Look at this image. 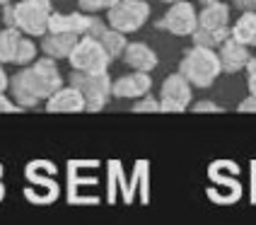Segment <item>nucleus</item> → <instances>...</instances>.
<instances>
[{"mask_svg":"<svg viewBox=\"0 0 256 225\" xmlns=\"http://www.w3.org/2000/svg\"><path fill=\"white\" fill-rule=\"evenodd\" d=\"M150 20V5L145 0H116L106 10V25L121 34H133Z\"/></svg>","mask_w":256,"mask_h":225,"instance_id":"obj_6","label":"nucleus"},{"mask_svg":"<svg viewBox=\"0 0 256 225\" xmlns=\"http://www.w3.org/2000/svg\"><path fill=\"white\" fill-rule=\"evenodd\" d=\"M232 5L237 8V10H256V0H232Z\"/></svg>","mask_w":256,"mask_h":225,"instance_id":"obj_26","label":"nucleus"},{"mask_svg":"<svg viewBox=\"0 0 256 225\" xmlns=\"http://www.w3.org/2000/svg\"><path fill=\"white\" fill-rule=\"evenodd\" d=\"M92 25V13H51L48 17V32H70L82 37Z\"/></svg>","mask_w":256,"mask_h":225,"instance_id":"obj_14","label":"nucleus"},{"mask_svg":"<svg viewBox=\"0 0 256 225\" xmlns=\"http://www.w3.org/2000/svg\"><path fill=\"white\" fill-rule=\"evenodd\" d=\"M68 61H70L72 71H80V73H102V71H109V66H112V58L104 51V46L97 39L87 37V34H82L75 42Z\"/></svg>","mask_w":256,"mask_h":225,"instance_id":"obj_7","label":"nucleus"},{"mask_svg":"<svg viewBox=\"0 0 256 225\" xmlns=\"http://www.w3.org/2000/svg\"><path fill=\"white\" fill-rule=\"evenodd\" d=\"M8 85H10V78H8V73H5L2 63H0V92H5V90H8Z\"/></svg>","mask_w":256,"mask_h":225,"instance_id":"obj_27","label":"nucleus"},{"mask_svg":"<svg viewBox=\"0 0 256 225\" xmlns=\"http://www.w3.org/2000/svg\"><path fill=\"white\" fill-rule=\"evenodd\" d=\"M230 37L244 46H256V10H244L234 25H230Z\"/></svg>","mask_w":256,"mask_h":225,"instance_id":"obj_17","label":"nucleus"},{"mask_svg":"<svg viewBox=\"0 0 256 225\" xmlns=\"http://www.w3.org/2000/svg\"><path fill=\"white\" fill-rule=\"evenodd\" d=\"M36 54H39V49H36V44H34V39L32 37H27V34H22V39H20V44H17V51H14V66H27V63H32L34 58H36Z\"/></svg>","mask_w":256,"mask_h":225,"instance_id":"obj_19","label":"nucleus"},{"mask_svg":"<svg viewBox=\"0 0 256 225\" xmlns=\"http://www.w3.org/2000/svg\"><path fill=\"white\" fill-rule=\"evenodd\" d=\"M198 25V13L188 0H176L170 3V10L157 20V29H164L174 37H191Z\"/></svg>","mask_w":256,"mask_h":225,"instance_id":"obj_9","label":"nucleus"},{"mask_svg":"<svg viewBox=\"0 0 256 225\" xmlns=\"http://www.w3.org/2000/svg\"><path fill=\"white\" fill-rule=\"evenodd\" d=\"M215 51H218V58H220L222 73L244 71V66H246V61H249V46L240 44L237 39H232V37H228Z\"/></svg>","mask_w":256,"mask_h":225,"instance_id":"obj_12","label":"nucleus"},{"mask_svg":"<svg viewBox=\"0 0 256 225\" xmlns=\"http://www.w3.org/2000/svg\"><path fill=\"white\" fill-rule=\"evenodd\" d=\"M121 58H124V63L130 71H142V73H152L157 68V63H160L157 54L142 42H128Z\"/></svg>","mask_w":256,"mask_h":225,"instance_id":"obj_13","label":"nucleus"},{"mask_svg":"<svg viewBox=\"0 0 256 225\" xmlns=\"http://www.w3.org/2000/svg\"><path fill=\"white\" fill-rule=\"evenodd\" d=\"M244 71H246V87H249V95L256 97V56H249Z\"/></svg>","mask_w":256,"mask_h":225,"instance_id":"obj_22","label":"nucleus"},{"mask_svg":"<svg viewBox=\"0 0 256 225\" xmlns=\"http://www.w3.org/2000/svg\"><path fill=\"white\" fill-rule=\"evenodd\" d=\"M162 3H176V0H162Z\"/></svg>","mask_w":256,"mask_h":225,"instance_id":"obj_30","label":"nucleus"},{"mask_svg":"<svg viewBox=\"0 0 256 225\" xmlns=\"http://www.w3.org/2000/svg\"><path fill=\"white\" fill-rule=\"evenodd\" d=\"M116 0H78V5H80V10L82 13H106L112 5H114Z\"/></svg>","mask_w":256,"mask_h":225,"instance_id":"obj_20","label":"nucleus"},{"mask_svg":"<svg viewBox=\"0 0 256 225\" xmlns=\"http://www.w3.org/2000/svg\"><path fill=\"white\" fill-rule=\"evenodd\" d=\"M179 73L184 75L194 87H210V85L220 78V58H218V51L215 49H208V46H198L194 44L191 49H186L184 56H182V63H179Z\"/></svg>","mask_w":256,"mask_h":225,"instance_id":"obj_3","label":"nucleus"},{"mask_svg":"<svg viewBox=\"0 0 256 225\" xmlns=\"http://www.w3.org/2000/svg\"><path fill=\"white\" fill-rule=\"evenodd\" d=\"M200 3H203V5H206V3H215V0H200Z\"/></svg>","mask_w":256,"mask_h":225,"instance_id":"obj_29","label":"nucleus"},{"mask_svg":"<svg viewBox=\"0 0 256 225\" xmlns=\"http://www.w3.org/2000/svg\"><path fill=\"white\" fill-rule=\"evenodd\" d=\"M157 99H160V112H186L194 99V85L176 71L164 78Z\"/></svg>","mask_w":256,"mask_h":225,"instance_id":"obj_8","label":"nucleus"},{"mask_svg":"<svg viewBox=\"0 0 256 225\" xmlns=\"http://www.w3.org/2000/svg\"><path fill=\"white\" fill-rule=\"evenodd\" d=\"M70 85L80 90L85 99V112H102L112 99V75L106 71L102 73H80L72 71Z\"/></svg>","mask_w":256,"mask_h":225,"instance_id":"obj_5","label":"nucleus"},{"mask_svg":"<svg viewBox=\"0 0 256 225\" xmlns=\"http://www.w3.org/2000/svg\"><path fill=\"white\" fill-rule=\"evenodd\" d=\"M87 37L97 39V42L104 46V51L109 54L112 61L121 58V54H124V49H126V44H128L126 34H121V32L112 29L104 20H100V17H92V25H90V29H87Z\"/></svg>","mask_w":256,"mask_h":225,"instance_id":"obj_11","label":"nucleus"},{"mask_svg":"<svg viewBox=\"0 0 256 225\" xmlns=\"http://www.w3.org/2000/svg\"><path fill=\"white\" fill-rule=\"evenodd\" d=\"M133 112H160V99L148 92L133 102Z\"/></svg>","mask_w":256,"mask_h":225,"instance_id":"obj_21","label":"nucleus"},{"mask_svg":"<svg viewBox=\"0 0 256 225\" xmlns=\"http://www.w3.org/2000/svg\"><path fill=\"white\" fill-rule=\"evenodd\" d=\"M8 3H12V0H0V8H2V5H8Z\"/></svg>","mask_w":256,"mask_h":225,"instance_id":"obj_28","label":"nucleus"},{"mask_svg":"<svg viewBox=\"0 0 256 225\" xmlns=\"http://www.w3.org/2000/svg\"><path fill=\"white\" fill-rule=\"evenodd\" d=\"M0 112H20V107L5 92H0Z\"/></svg>","mask_w":256,"mask_h":225,"instance_id":"obj_24","label":"nucleus"},{"mask_svg":"<svg viewBox=\"0 0 256 225\" xmlns=\"http://www.w3.org/2000/svg\"><path fill=\"white\" fill-rule=\"evenodd\" d=\"M60 85H63V75L58 71L56 61L48 56H36L10 78L8 90L20 109H34L51 97Z\"/></svg>","mask_w":256,"mask_h":225,"instance_id":"obj_1","label":"nucleus"},{"mask_svg":"<svg viewBox=\"0 0 256 225\" xmlns=\"http://www.w3.org/2000/svg\"><path fill=\"white\" fill-rule=\"evenodd\" d=\"M48 112H85V99L78 87L72 85H60L51 97L46 99Z\"/></svg>","mask_w":256,"mask_h":225,"instance_id":"obj_16","label":"nucleus"},{"mask_svg":"<svg viewBox=\"0 0 256 225\" xmlns=\"http://www.w3.org/2000/svg\"><path fill=\"white\" fill-rule=\"evenodd\" d=\"M240 112H256V97L254 95H249L244 102H240Z\"/></svg>","mask_w":256,"mask_h":225,"instance_id":"obj_25","label":"nucleus"},{"mask_svg":"<svg viewBox=\"0 0 256 225\" xmlns=\"http://www.w3.org/2000/svg\"><path fill=\"white\" fill-rule=\"evenodd\" d=\"M194 112H222V107L215 104V102L203 99V102H196V104H194Z\"/></svg>","mask_w":256,"mask_h":225,"instance_id":"obj_23","label":"nucleus"},{"mask_svg":"<svg viewBox=\"0 0 256 225\" xmlns=\"http://www.w3.org/2000/svg\"><path fill=\"white\" fill-rule=\"evenodd\" d=\"M22 39V32L14 27L0 29V63H12L17 44Z\"/></svg>","mask_w":256,"mask_h":225,"instance_id":"obj_18","label":"nucleus"},{"mask_svg":"<svg viewBox=\"0 0 256 225\" xmlns=\"http://www.w3.org/2000/svg\"><path fill=\"white\" fill-rule=\"evenodd\" d=\"M51 13V0H12L2 5V22L5 27L20 29L27 37H42L48 32Z\"/></svg>","mask_w":256,"mask_h":225,"instance_id":"obj_2","label":"nucleus"},{"mask_svg":"<svg viewBox=\"0 0 256 225\" xmlns=\"http://www.w3.org/2000/svg\"><path fill=\"white\" fill-rule=\"evenodd\" d=\"M230 37V5L222 0L206 3L198 13V25L194 29L191 39L198 46L218 49Z\"/></svg>","mask_w":256,"mask_h":225,"instance_id":"obj_4","label":"nucleus"},{"mask_svg":"<svg viewBox=\"0 0 256 225\" xmlns=\"http://www.w3.org/2000/svg\"><path fill=\"white\" fill-rule=\"evenodd\" d=\"M78 39H80V37H78V34H70V32H46V34H42L44 56L54 58V61L68 58Z\"/></svg>","mask_w":256,"mask_h":225,"instance_id":"obj_15","label":"nucleus"},{"mask_svg":"<svg viewBox=\"0 0 256 225\" xmlns=\"http://www.w3.org/2000/svg\"><path fill=\"white\" fill-rule=\"evenodd\" d=\"M152 90V78L150 73L130 71L121 78L112 80V97L118 99H138Z\"/></svg>","mask_w":256,"mask_h":225,"instance_id":"obj_10","label":"nucleus"}]
</instances>
